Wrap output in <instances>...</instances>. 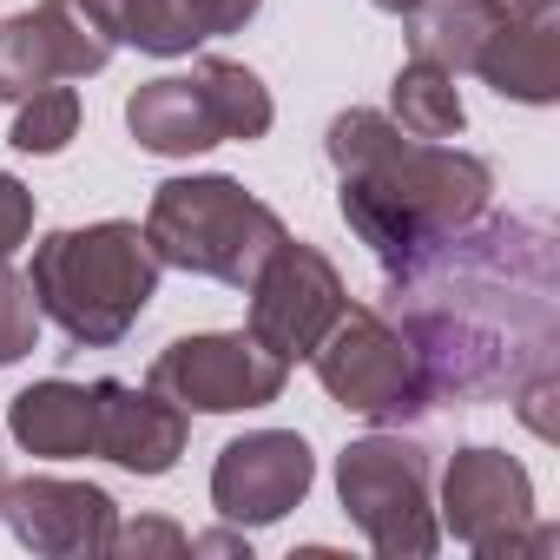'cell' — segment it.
I'll list each match as a JSON object with an SVG mask.
<instances>
[{
    "label": "cell",
    "instance_id": "obj_4",
    "mask_svg": "<svg viewBox=\"0 0 560 560\" xmlns=\"http://www.w3.org/2000/svg\"><path fill=\"white\" fill-rule=\"evenodd\" d=\"M145 237H152L159 264L244 291L250 277L264 270V257L284 244L291 231H284V218H277L264 198H250L237 178L205 172V178H165L152 191Z\"/></svg>",
    "mask_w": 560,
    "mask_h": 560
},
{
    "label": "cell",
    "instance_id": "obj_22",
    "mask_svg": "<svg viewBox=\"0 0 560 560\" xmlns=\"http://www.w3.org/2000/svg\"><path fill=\"white\" fill-rule=\"evenodd\" d=\"M34 343H40V298L21 270L0 264V370L21 363Z\"/></svg>",
    "mask_w": 560,
    "mask_h": 560
},
{
    "label": "cell",
    "instance_id": "obj_14",
    "mask_svg": "<svg viewBox=\"0 0 560 560\" xmlns=\"http://www.w3.org/2000/svg\"><path fill=\"white\" fill-rule=\"evenodd\" d=\"M475 73L514 106H553L560 100V0H508Z\"/></svg>",
    "mask_w": 560,
    "mask_h": 560
},
{
    "label": "cell",
    "instance_id": "obj_6",
    "mask_svg": "<svg viewBox=\"0 0 560 560\" xmlns=\"http://www.w3.org/2000/svg\"><path fill=\"white\" fill-rule=\"evenodd\" d=\"M311 363H317V383L330 389V402H343L363 422H409V416L435 409L416 343L370 304H343V317L324 330Z\"/></svg>",
    "mask_w": 560,
    "mask_h": 560
},
{
    "label": "cell",
    "instance_id": "obj_17",
    "mask_svg": "<svg viewBox=\"0 0 560 560\" xmlns=\"http://www.w3.org/2000/svg\"><path fill=\"white\" fill-rule=\"evenodd\" d=\"M501 14H508V0H416L402 14L409 21V60H429L442 73H475Z\"/></svg>",
    "mask_w": 560,
    "mask_h": 560
},
{
    "label": "cell",
    "instance_id": "obj_3",
    "mask_svg": "<svg viewBox=\"0 0 560 560\" xmlns=\"http://www.w3.org/2000/svg\"><path fill=\"white\" fill-rule=\"evenodd\" d=\"M159 270L165 264H159L145 224L106 218V224H86V231L40 237L27 284L40 298V317H54L67 330V343L113 350V343L132 337L145 304L159 298Z\"/></svg>",
    "mask_w": 560,
    "mask_h": 560
},
{
    "label": "cell",
    "instance_id": "obj_16",
    "mask_svg": "<svg viewBox=\"0 0 560 560\" xmlns=\"http://www.w3.org/2000/svg\"><path fill=\"white\" fill-rule=\"evenodd\" d=\"M8 435L40 455V462H80L93 455V383H67V376H47L34 389H21L8 402Z\"/></svg>",
    "mask_w": 560,
    "mask_h": 560
},
{
    "label": "cell",
    "instance_id": "obj_28",
    "mask_svg": "<svg viewBox=\"0 0 560 560\" xmlns=\"http://www.w3.org/2000/svg\"><path fill=\"white\" fill-rule=\"evenodd\" d=\"M8 481H14V475H8V468H0V501H8Z\"/></svg>",
    "mask_w": 560,
    "mask_h": 560
},
{
    "label": "cell",
    "instance_id": "obj_15",
    "mask_svg": "<svg viewBox=\"0 0 560 560\" xmlns=\"http://www.w3.org/2000/svg\"><path fill=\"white\" fill-rule=\"evenodd\" d=\"M126 132L139 139V152H159V159H191V152H211L224 145L205 93L191 73H165V80H145L132 100H126Z\"/></svg>",
    "mask_w": 560,
    "mask_h": 560
},
{
    "label": "cell",
    "instance_id": "obj_23",
    "mask_svg": "<svg viewBox=\"0 0 560 560\" xmlns=\"http://www.w3.org/2000/svg\"><path fill=\"white\" fill-rule=\"evenodd\" d=\"M113 553H132V560H152V553H191V534L185 527H172V521H159V514H145V521H126V527H113Z\"/></svg>",
    "mask_w": 560,
    "mask_h": 560
},
{
    "label": "cell",
    "instance_id": "obj_10",
    "mask_svg": "<svg viewBox=\"0 0 560 560\" xmlns=\"http://www.w3.org/2000/svg\"><path fill=\"white\" fill-rule=\"evenodd\" d=\"M311 481H317V455H311V442L298 429H250V435L218 448L211 508L231 527H270L291 508H304Z\"/></svg>",
    "mask_w": 560,
    "mask_h": 560
},
{
    "label": "cell",
    "instance_id": "obj_27",
    "mask_svg": "<svg viewBox=\"0 0 560 560\" xmlns=\"http://www.w3.org/2000/svg\"><path fill=\"white\" fill-rule=\"evenodd\" d=\"M370 8H376V14H396V21H402V14L416 8V0H370Z\"/></svg>",
    "mask_w": 560,
    "mask_h": 560
},
{
    "label": "cell",
    "instance_id": "obj_1",
    "mask_svg": "<svg viewBox=\"0 0 560 560\" xmlns=\"http://www.w3.org/2000/svg\"><path fill=\"white\" fill-rule=\"evenodd\" d=\"M396 330L416 343L429 402L508 396L553 370V237L540 218H475L389 277Z\"/></svg>",
    "mask_w": 560,
    "mask_h": 560
},
{
    "label": "cell",
    "instance_id": "obj_19",
    "mask_svg": "<svg viewBox=\"0 0 560 560\" xmlns=\"http://www.w3.org/2000/svg\"><path fill=\"white\" fill-rule=\"evenodd\" d=\"M191 80H198V93H205V106H211V119H218L224 139L250 145V139L270 132V119H277L270 86H264L244 60H218V54H205V60L191 67Z\"/></svg>",
    "mask_w": 560,
    "mask_h": 560
},
{
    "label": "cell",
    "instance_id": "obj_20",
    "mask_svg": "<svg viewBox=\"0 0 560 560\" xmlns=\"http://www.w3.org/2000/svg\"><path fill=\"white\" fill-rule=\"evenodd\" d=\"M389 113L409 139H462L468 113H462V93H455V73L429 67V60H409L389 86Z\"/></svg>",
    "mask_w": 560,
    "mask_h": 560
},
{
    "label": "cell",
    "instance_id": "obj_13",
    "mask_svg": "<svg viewBox=\"0 0 560 560\" xmlns=\"http://www.w3.org/2000/svg\"><path fill=\"white\" fill-rule=\"evenodd\" d=\"M185 409L159 389H132V383H93V455H106L126 475H172L185 455Z\"/></svg>",
    "mask_w": 560,
    "mask_h": 560
},
{
    "label": "cell",
    "instance_id": "obj_12",
    "mask_svg": "<svg viewBox=\"0 0 560 560\" xmlns=\"http://www.w3.org/2000/svg\"><path fill=\"white\" fill-rule=\"evenodd\" d=\"M0 521L14 527V540H21L27 553H47V560H93V553H113L119 508H113V494L93 488V481L27 475V481H8Z\"/></svg>",
    "mask_w": 560,
    "mask_h": 560
},
{
    "label": "cell",
    "instance_id": "obj_5",
    "mask_svg": "<svg viewBox=\"0 0 560 560\" xmlns=\"http://www.w3.org/2000/svg\"><path fill=\"white\" fill-rule=\"evenodd\" d=\"M337 501L383 560H429L442 547L429 501V455L402 435H363L337 455Z\"/></svg>",
    "mask_w": 560,
    "mask_h": 560
},
{
    "label": "cell",
    "instance_id": "obj_11",
    "mask_svg": "<svg viewBox=\"0 0 560 560\" xmlns=\"http://www.w3.org/2000/svg\"><path fill=\"white\" fill-rule=\"evenodd\" d=\"M113 60V40L93 27L80 0H40V8L0 21V100H34L54 80H93Z\"/></svg>",
    "mask_w": 560,
    "mask_h": 560
},
{
    "label": "cell",
    "instance_id": "obj_21",
    "mask_svg": "<svg viewBox=\"0 0 560 560\" xmlns=\"http://www.w3.org/2000/svg\"><path fill=\"white\" fill-rule=\"evenodd\" d=\"M73 132H80V93H73L67 80H54V86H40L34 100H21L8 145H14V152H34V159H54V152H67Z\"/></svg>",
    "mask_w": 560,
    "mask_h": 560
},
{
    "label": "cell",
    "instance_id": "obj_8",
    "mask_svg": "<svg viewBox=\"0 0 560 560\" xmlns=\"http://www.w3.org/2000/svg\"><path fill=\"white\" fill-rule=\"evenodd\" d=\"M291 383V363L270 357L250 330H205V337H178L152 357L145 389L172 396L185 416H237V409H264Z\"/></svg>",
    "mask_w": 560,
    "mask_h": 560
},
{
    "label": "cell",
    "instance_id": "obj_25",
    "mask_svg": "<svg viewBox=\"0 0 560 560\" xmlns=\"http://www.w3.org/2000/svg\"><path fill=\"white\" fill-rule=\"evenodd\" d=\"M264 8V0H198V21H205V40H218V34H237L250 14Z\"/></svg>",
    "mask_w": 560,
    "mask_h": 560
},
{
    "label": "cell",
    "instance_id": "obj_7",
    "mask_svg": "<svg viewBox=\"0 0 560 560\" xmlns=\"http://www.w3.org/2000/svg\"><path fill=\"white\" fill-rule=\"evenodd\" d=\"M435 527L455 534L481 560H514V553H547L553 527H534V481L514 455L501 448H462L442 475V508Z\"/></svg>",
    "mask_w": 560,
    "mask_h": 560
},
{
    "label": "cell",
    "instance_id": "obj_18",
    "mask_svg": "<svg viewBox=\"0 0 560 560\" xmlns=\"http://www.w3.org/2000/svg\"><path fill=\"white\" fill-rule=\"evenodd\" d=\"M93 14V27L113 47H139L152 60H178L191 47H205V21L198 0H80Z\"/></svg>",
    "mask_w": 560,
    "mask_h": 560
},
{
    "label": "cell",
    "instance_id": "obj_26",
    "mask_svg": "<svg viewBox=\"0 0 560 560\" xmlns=\"http://www.w3.org/2000/svg\"><path fill=\"white\" fill-rule=\"evenodd\" d=\"M191 553H244V560H250L244 534H191Z\"/></svg>",
    "mask_w": 560,
    "mask_h": 560
},
{
    "label": "cell",
    "instance_id": "obj_9",
    "mask_svg": "<svg viewBox=\"0 0 560 560\" xmlns=\"http://www.w3.org/2000/svg\"><path fill=\"white\" fill-rule=\"evenodd\" d=\"M244 291H250V337H257L270 357H284V363L311 357V350L324 343V330H330V324L343 317V304H350L337 264H330L317 244H304V237H284V244H277Z\"/></svg>",
    "mask_w": 560,
    "mask_h": 560
},
{
    "label": "cell",
    "instance_id": "obj_24",
    "mask_svg": "<svg viewBox=\"0 0 560 560\" xmlns=\"http://www.w3.org/2000/svg\"><path fill=\"white\" fill-rule=\"evenodd\" d=\"M34 231V191L14 178V172H0V264H8Z\"/></svg>",
    "mask_w": 560,
    "mask_h": 560
},
{
    "label": "cell",
    "instance_id": "obj_2",
    "mask_svg": "<svg viewBox=\"0 0 560 560\" xmlns=\"http://www.w3.org/2000/svg\"><path fill=\"white\" fill-rule=\"evenodd\" d=\"M324 152L337 165V211L376 250L383 277H402L409 264H422L435 244L468 231L494 198L488 159L448 139H409L389 113H370V106L337 113L324 132Z\"/></svg>",
    "mask_w": 560,
    "mask_h": 560
}]
</instances>
